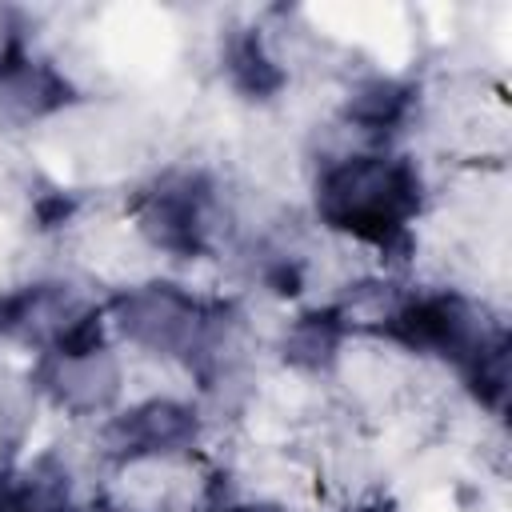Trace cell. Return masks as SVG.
<instances>
[{
	"instance_id": "7c38bea8",
	"label": "cell",
	"mask_w": 512,
	"mask_h": 512,
	"mask_svg": "<svg viewBox=\"0 0 512 512\" xmlns=\"http://www.w3.org/2000/svg\"><path fill=\"white\" fill-rule=\"evenodd\" d=\"M0 512H12V484L0 476Z\"/></svg>"
},
{
	"instance_id": "5bb4252c",
	"label": "cell",
	"mask_w": 512,
	"mask_h": 512,
	"mask_svg": "<svg viewBox=\"0 0 512 512\" xmlns=\"http://www.w3.org/2000/svg\"><path fill=\"white\" fill-rule=\"evenodd\" d=\"M364 512H368V508H364Z\"/></svg>"
},
{
	"instance_id": "30bf717a",
	"label": "cell",
	"mask_w": 512,
	"mask_h": 512,
	"mask_svg": "<svg viewBox=\"0 0 512 512\" xmlns=\"http://www.w3.org/2000/svg\"><path fill=\"white\" fill-rule=\"evenodd\" d=\"M228 76L244 96H272L284 80V72L276 68V60L264 52L260 36H236L228 44Z\"/></svg>"
},
{
	"instance_id": "8992f818",
	"label": "cell",
	"mask_w": 512,
	"mask_h": 512,
	"mask_svg": "<svg viewBox=\"0 0 512 512\" xmlns=\"http://www.w3.org/2000/svg\"><path fill=\"white\" fill-rule=\"evenodd\" d=\"M40 380H44L48 396L60 408H68L72 416H96L116 404L124 368L108 344H96V348H80V352H48Z\"/></svg>"
},
{
	"instance_id": "4fadbf2b",
	"label": "cell",
	"mask_w": 512,
	"mask_h": 512,
	"mask_svg": "<svg viewBox=\"0 0 512 512\" xmlns=\"http://www.w3.org/2000/svg\"><path fill=\"white\" fill-rule=\"evenodd\" d=\"M80 512H128V508H120V504H88V508H80Z\"/></svg>"
},
{
	"instance_id": "ba28073f",
	"label": "cell",
	"mask_w": 512,
	"mask_h": 512,
	"mask_svg": "<svg viewBox=\"0 0 512 512\" xmlns=\"http://www.w3.org/2000/svg\"><path fill=\"white\" fill-rule=\"evenodd\" d=\"M12 484V512H76L72 508V476L60 460H36Z\"/></svg>"
},
{
	"instance_id": "52a82bcc",
	"label": "cell",
	"mask_w": 512,
	"mask_h": 512,
	"mask_svg": "<svg viewBox=\"0 0 512 512\" xmlns=\"http://www.w3.org/2000/svg\"><path fill=\"white\" fill-rule=\"evenodd\" d=\"M404 112H408V88L388 76H372V80L356 84L344 100V120L364 136L388 132L392 124L404 120Z\"/></svg>"
},
{
	"instance_id": "3957f363",
	"label": "cell",
	"mask_w": 512,
	"mask_h": 512,
	"mask_svg": "<svg viewBox=\"0 0 512 512\" xmlns=\"http://www.w3.org/2000/svg\"><path fill=\"white\" fill-rule=\"evenodd\" d=\"M376 328L380 336H388L408 352L448 360L460 376H468L492 348L508 340L496 324H488L480 304H472L460 292H428V296L396 300Z\"/></svg>"
},
{
	"instance_id": "6da1fadb",
	"label": "cell",
	"mask_w": 512,
	"mask_h": 512,
	"mask_svg": "<svg viewBox=\"0 0 512 512\" xmlns=\"http://www.w3.org/2000/svg\"><path fill=\"white\" fill-rule=\"evenodd\" d=\"M420 212V172L392 152H348L316 176V216L360 244L392 248Z\"/></svg>"
},
{
	"instance_id": "5b68a950",
	"label": "cell",
	"mask_w": 512,
	"mask_h": 512,
	"mask_svg": "<svg viewBox=\"0 0 512 512\" xmlns=\"http://www.w3.org/2000/svg\"><path fill=\"white\" fill-rule=\"evenodd\" d=\"M196 432H200V420L188 404L156 396V400L132 404L128 412H116L100 436L108 456L136 464V460H168L188 452L196 444Z\"/></svg>"
},
{
	"instance_id": "9c48e42d",
	"label": "cell",
	"mask_w": 512,
	"mask_h": 512,
	"mask_svg": "<svg viewBox=\"0 0 512 512\" xmlns=\"http://www.w3.org/2000/svg\"><path fill=\"white\" fill-rule=\"evenodd\" d=\"M344 336V312H308L284 336V356L300 368H328Z\"/></svg>"
},
{
	"instance_id": "8fae6325",
	"label": "cell",
	"mask_w": 512,
	"mask_h": 512,
	"mask_svg": "<svg viewBox=\"0 0 512 512\" xmlns=\"http://www.w3.org/2000/svg\"><path fill=\"white\" fill-rule=\"evenodd\" d=\"M208 512H284L276 504H264V500H232V504H216Z\"/></svg>"
},
{
	"instance_id": "7a4b0ae2",
	"label": "cell",
	"mask_w": 512,
	"mask_h": 512,
	"mask_svg": "<svg viewBox=\"0 0 512 512\" xmlns=\"http://www.w3.org/2000/svg\"><path fill=\"white\" fill-rule=\"evenodd\" d=\"M112 328L164 360H184L188 368H220L232 348V320L220 304H204L200 296L176 284H140L112 300Z\"/></svg>"
},
{
	"instance_id": "277c9868",
	"label": "cell",
	"mask_w": 512,
	"mask_h": 512,
	"mask_svg": "<svg viewBox=\"0 0 512 512\" xmlns=\"http://www.w3.org/2000/svg\"><path fill=\"white\" fill-rule=\"evenodd\" d=\"M136 228L144 240L172 256L204 252L212 236V188L196 172L160 176L136 204Z\"/></svg>"
}]
</instances>
